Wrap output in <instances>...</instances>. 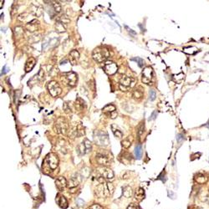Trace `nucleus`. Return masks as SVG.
Returning a JSON list of instances; mask_svg holds the SVG:
<instances>
[{
	"label": "nucleus",
	"instance_id": "12",
	"mask_svg": "<svg viewBox=\"0 0 209 209\" xmlns=\"http://www.w3.org/2000/svg\"><path fill=\"white\" fill-rule=\"evenodd\" d=\"M135 84V79H133L131 77H128L126 75H122L120 79V84L124 86L125 88H129L131 86H133Z\"/></svg>",
	"mask_w": 209,
	"mask_h": 209
},
{
	"label": "nucleus",
	"instance_id": "41",
	"mask_svg": "<svg viewBox=\"0 0 209 209\" xmlns=\"http://www.w3.org/2000/svg\"><path fill=\"white\" fill-rule=\"evenodd\" d=\"M14 32H15L16 36H20L24 34V29L21 27H16Z\"/></svg>",
	"mask_w": 209,
	"mask_h": 209
},
{
	"label": "nucleus",
	"instance_id": "29",
	"mask_svg": "<svg viewBox=\"0 0 209 209\" xmlns=\"http://www.w3.org/2000/svg\"><path fill=\"white\" fill-rule=\"evenodd\" d=\"M84 105H85L84 104V101L81 98H78V99H76V101H75V108L77 110H83L84 108Z\"/></svg>",
	"mask_w": 209,
	"mask_h": 209
},
{
	"label": "nucleus",
	"instance_id": "7",
	"mask_svg": "<svg viewBox=\"0 0 209 209\" xmlns=\"http://www.w3.org/2000/svg\"><path fill=\"white\" fill-rule=\"evenodd\" d=\"M44 162L50 169L54 170V169L57 168L58 165H59V158H58V156L55 153H50L46 157Z\"/></svg>",
	"mask_w": 209,
	"mask_h": 209
},
{
	"label": "nucleus",
	"instance_id": "25",
	"mask_svg": "<svg viewBox=\"0 0 209 209\" xmlns=\"http://www.w3.org/2000/svg\"><path fill=\"white\" fill-rule=\"evenodd\" d=\"M79 185V181L78 179L76 178H72L69 179L68 183H67V187L69 189H72V188H76Z\"/></svg>",
	"mask_w": 209,
	"mask_h": 209
},
{
	"label": "nucleus",
	"instance_id": "5",
	"mask_svg": "<svg viewBox=\"0 0 209 209\" xmlns=\"http://www.w3.org/2000/svg\"><path fill=\"white\" fill-rule=\"evenodd\" d=\"M61 79L62 81L64 83V84L68 85L69 87H74L76 82H77V74L74 73V72H66V73H64L61 76Z\"/></svg>",
	"mask_w": 209,
	"mask_h": 209
},
{
	"label": "nucleus",
	"instance_id": "32",
	"mask_svg": "<svg viewBox=\"0 0 209 209\" xmlns=\"http://www.w3.org/2000/svg\"><path fill=\"white\" fill-rule=\"evenodd\" d=\"M84 144V146H85V149H86V153H88L91 151V148H92V146H91V142L88 140V139H84V141H83Z\"/></svg>",
	"mask_w": 209,
	"mask_h": 209
},
{
	"label": "nucleus",
	"instance_id": "34",
	"mask_svg": "<svg viewBox=\"0 0 209 209\" xmlns=\"http://www.w3.org/2000/svg\"><path fill=\"white\" fill-rule=\"evenodd\" d=\"M28 16H29L28 13H23V14H21L18 16L17 19H18V20L20 21V22H25L27 19H28Z\"/></svg>",
	"mask_w": 209,
	"mask_h": 209
},
{
	"label": "nucleus",
	"instance_id": "15",
	"mask_svg": "<svg viewBox=\"0 0 209 209\" xmlns=\"http://www.w3.org/2000/svg\"><path fill=\"white\" fill-rule=\"evenodd\" d=\"M39 24V22L37 20V19H33L30 22H29L25 25V29H26L28 31L31 32V33H34L37 30V28Z\"/></svg>",
	"mask_w": 209,
	"mask_h": 209
},
{
	"label": "nucleus",
	"instance_id": "10",
	"mask_svg": "<svg viewBox=\"0 0 209 209\" xmlns=\"http://www.w3.org/2000/svg\"><path fill=\"white\" fill-rule=\"evenodd\" d=\"M104 70L105 73L109 75H112L117 72L118 70V66L115 62L113 61H107L105 62L104 65Z\"/></svg>",
	"mask_w": 209,
	"mask_h": 209
},
{
	"label": "nucleus",
	"instance_id": "26",
	"mask_svg": "<svg viewBox=\"0 0 209 209\" xmlns=\"http://www.w3.org/2000/svg\"><path fill=\"white\" fill-rule=\"evenodd\" d=\"M135 157H136V159H141L142 157V154H143V152H142V146L141 145H136V147H135Z\"/></svg>",
	"mask_w": 209,
	"mask_h": 209
},
{
	"label": "nucleus",
	"instance_id": "8",
	"mask_svg": "<svg viewBox=\"0 0 209 209\" xmlns=\"http://www.w3.org/2000/svg\"><path fill=\"white\" fill-rule=\"evenodd\" d=\"M141 80L144 84H149L152 82V78H153V70L152 69L148 66L143 69L142 71V75H141Z\"/></svg>",
	"mask_w": 209,
	"mask_h": 209
},
{
	"label": "nucleus",
	"instance_id": "4",
	"mask_svg": "<svg viewBox=\"0 0 209 209\" xmlns=\"http://www.w3.org/2000/svg\"><path fill=\"white\" fill-rule=\"evenodd\" d=\"M54 129L56 133L58 134H62V135H65L67 133L69 129V125L67 120H65L64 117H59L54 126Z\"/></svg>",
	"mask_w": 209,
	"mask_h": 209
},
{
	"label": "nucleus",
	"instance_id": "23",
	"mask_svg": "<svg viewBox=\"0 0 209 209\" xmlns=\"http://www.w3.org/2000/svg\"><path fill=\"white\" fill-rule=\"evenodd\" d=\"M58 197H59L58 198V203L59 205V207H61L62 208H66L68 207V203H67L66 198L64 196H61V195H59Z\"/></svg>",
	"mask_w": 209,
	"mask_h": 209
},
{
	"label": "nucleus",
	"instance_id": "47",
	"mask_svg": "<svg viewBox=\"0 0 209 209\" xmlns=\"http://www.w3.org/2000/svg\"><path fill=\"white\" fill-rule=\"evenodd\" d=\"M2 70H3V71H2V73H1V75H3V74H4L8 73L9 69L7 68V66H4V67L3 68V69H2Z\"/></svg>",
	"mask_w": 209,
	"mask_h": 209
},
{
	"label": "nucleus",
	"instance_id": "17",
	"mask_svg": "<svg viewBox=\"0 0 209 209\" xmlns=\"http://www.w3.org/2000/svg\"><path fill=\"white\" fill-rule=\"evenodd\" d=\"M36 64V59L34 58H29L28 60L26 61V64H25V72H30L33 68L34 67Z\"/></svg>",
	"mask_w": 209,
	"mask_h": 209
},
{
	"label": "nucleus",
	"instance_id": "20",
	"mask_svg": "<svg viewBox=\"0 0 209 209\" xmlns=\"http://www.w3.org/2000/svg\"><path fill=\"white\" fill-rule=\"evenodd\" d=\"M145 198V192L142 188H138L136 189V193H135V199L136 201L140 202L141 200H143Z\"/></svg>",
	"mask_w": 209,
	"mask_h": 209
},
{
	"label": "nucleus",
	"instance_id": "38",
	"mask_svg": "<svg viewBox=\"0 0 209 209\" xmlns=\"http://www.w3.org/2000/svg\"><path fill=\"white\" fill-rule=\"evenodd\" d=\"M131 60H134V61H136V62H137V64H138V65H139V67H142L143 65H144V60L141 59V58H139V57H136V58H133Z\"/></svg>",
	"mask_w": 209,
	"mask_h": 209
},
{
	"label": "nucleus",
	"instance_id": "28",
	"mask_svg": "<svg viewBox=\"0 0 209 209\" xmlns=\"http://www.w3.org/2000/svg\"><path fill=\"white\" fill-rule=\"evenodd\" d=\"M133 194V191H132V188L131 187H125L123 188V195L124 197H125L126 198H130Z\"/></svg>",
	"mask_w": 209,
	"mask_h": 209
},
{
	"label": "nucleus",
	"instance_id": "36",
	"mask_svg": "<svg viewBox=\"0 0 209 209\" xmlns=\"http://www.w3.org/2000/svg\"><path fill=\"white\" fill-rule=\"evenodd\" d=\"M121 146H122V147H124L125 149H128L131 146V141H129L128 139H125L124 141H121Z\"/></svg>",
	"mask_w": 209,
	"mask_h": 209
},
{
	"label": "nucleus",
	"instance_id": "19",
	"mask_svg": "<svg viewBox=\"0 0 209 209\" xmlns=\"http://www.w3.org/2000/svg\"><path fill=\"white\" fill-rule=\"evenodd\" d=\"M132 96H133V98L136 99V100H140V99H142V97H143V90L141 89V87L133 90Z\"/></svg>",
	"mask_w": 209,
	"mask_h": 209
},
{
	"label": "nucleus",
	"instance_id": "39",
	"mask_svg": "<svg viewBox=\"0 0 209 209\" xmlns=\"http://www.w3.org/2000/svg\"><path fill=\"white\" fill-rule=\"evenodd\" d=\"M144 130H145V125H144L143 123H141V125H140V126L138 127V130H137V134H138V136H142L143 133H144Z\"/></svg>",
	"mask_w": 209,
	"mask_h": 209
},
{
	"label": "nucleus",
	"instance_id": "44",
	"mask_svg": "<svg viewBox=\"0 0 209 209\" xmlns=\"http://www.w3.org/2000/svg\"><path fill=\"white\" fill-rule=\"evenodd\" d=\"M57 42H58L57 39H50V41H49V46H54V45H56Z\"/></svg>",
	"mask_w": 209,
	"mask_h": 209
},
{
	"label": "nucleus",
	"instance_id": "35",
	"mask_svg": "<svg viewBox=\"0 0 209 209\" xmlns=\"http://www.w3.org/2000/svg\"><path fill=\"white\" fill-rule=\"evenodd\" d=\"M89 173H90V171L88 167H84L83 170L81 171V176L84 178H87L89 176Z\"/></svg>",
	"mask_w": 209,
	"mask_h": 209
},
{
	"label": "nucleus",
	"instance_id": "18",
	"mask_svg": "<svg viewBox=\"0 0 209 209\" xmlns=\"http://www.w3.org/2000/svg\"><path fill=\"white\" fill-rule=\"evenodd\" d=\"M30 11H31L32 14H34L36 17H40L43 14V9L40 6L32 4L31 8H30Z\"/></svg>",
	"mask_w": 209,
	"mask_h": 209
},
{
	"label": "nucleus",
	"instance_id": "46",
	"mask_svg": "<svg viewBox=\"0 0 209 209\" xmlns=\"http://www.w3.org/2000/svg\"><path fill=\"white\" fill-rule=\"evenodd\" d=\"M157 115V110H155L153 113H152V116H151V118L149 119V120H155L156 119V116Z\"/></svg>",
	"mask_w": 209,
	"mask_h": 209
},
{
	"label": "nucleus",
	"instance_id": "33",
	"mask_svg": "<svg viewBox=\"0 0 209 209\" xmlns=\"http://www.w3.org/2000/svg\"><path fill=\"white\" fill-rule=\"evenodd\" d=\"M53 3H54V4H53V8H54V11H55L56 13H60V12H61V5H60L59 2L54 1V2H53Z\"/></svg>",
	"mask_w": 209,
	"mask_h": 209
},
{
	"label": "nucleus",
	"instance_id": "16",
	"mask_svg": "<svg viewBox=\"0 0 209 209\" xmlns=\"http://www.w3.org/2000/svg\"><path fill=\"white\" fill-rule=\"evenodd\" d=\"M55 184H56V187L59 191H63L64 188L67 186V182H66V179L64 177H59L55 180Z\"/></svg>",
	"mask_w": 209,
	"mask_h": 209
},
{
	"label": "nucleus",
	"instance_id": "30",
	"mask_svg": "<svg viewBox=\"0 0 209 209\" xmlns=\"http://www.w3.org/2000/svg\"><path fill=\"white\" fill-rule=\"evenodd\" d=\"M77 152L79 154V156H83L84 154H86V149H85V146H84L83 141L77 147Z\"/></svg>",
	"mask_w": 209,
	"mask_h": 209
},
{
	"label": "nucleus",
	"instance_id": "13",
	"mask_svg": "<svg viewBox=\"0 0 209 209\" xmlns=\"http://www.w3.org/2000/svg\"><path fill=\"white\" fill-rule=\"evenodd\" d=\"M44 79V72L43 69H40L39 71V73L37 74H35V75L33 77V79H31L29 81V85H30L31 83H33V82H34V84H36L37 82L43 81Z\"/></svg>",
	"mask_w": 209,
	"mask_h": 209
},
{
	"label": "nucleus",
	"instance_id": "40",
	"mask_svg": "<svg viewBox=\"0 0 209 209\" xmlns=\"http://www.w3.org/2000/svg\"><path fill=\"white\" fill-rule=\"evenodd\" d=\"M196 181L200 184H202V183H204L207 181V178H206V177H204L203 175H199L198 177L196 178Z\"/></svg>",
	"mask_w": 209,
	"mask_h": 209
},
{
	"label": "nucleus",
	"instance_id": "43",
	"mask_svg": "<svg viewBox=\"0 0 209 209\" xmlns=\"http://www.w3.org/2000/svg\"><path fill=\"white\" fill-rule=\"evenodd\" d=\"M88 209H103V208L101 206H99V204H93Z\"/></svg>",
	"mask_w": 209,
	"mask_h": 209
},
{
	"label": "nucleus",
	"instance_id": "31",
	"mask_svg": "<svg viewBox=\"0 0 209 209\" xmlns=\"http://www.w3.org/2000/svg\"><path fill=\"white\" fill-rule=\"evenodd\" d=\"M120 156H123V161H122V162H124L125 164H129L130 162H131V154H129V153H127V152H124V153H122Z\"/></svg>",
	"mask_w": 209,
	"mask_h": 209
},
{
	"label": "nucleus",
	"instance_id": "1",
	"mask_svg": "<svg viewBox=\"0 0 209 209\" xmlns=\"http://www.w3.org/2000/svg\"><path fill=\"white\" fill-rule=\"evenodd\" d=\"M114 193V186L110 183L99 184L95 189V194L99 198H108Z\"/></svg>",
	"mask_w": 209,
	"mask_h": 209
},
{
	"label": "nucleus",
	"instance_id": "45",
	"mask_svg": "<svg viewBox=\"0 0 209 209\" xmlns=\"http://www.w3.org/2000/svg\"><path fill=\"white\" fill-rule=\"evenodd\" d=\"M127 209H141V208H139L138 206H136V205H134V204H131V205H130L128 208H127Z\"/></svg>",
	"mask_w": 209,
	"mask_h": 209
},
{
	"label": "nucleus",
	"instance_id": "22",
	"mask_svg": "<svg viewBox=\"0 0 209 209\" xmlns=\"http://www.w3.org/2000/svg\"><path fill=\"white\" fill-rule=\"evenodd\" d=\"M115 111V106L113 104H107L106 106H104L103 108V112L105 113L106 115L110 116L112 113H114Z\"/></svg>",
	"mask_w": 209,
	"mask_h": 209
},
{
	"label": "nucleus",
	"instance_id": "21",
	"mask_svg": "<svg viewBox=\"0 0 209 209\" xmlns=\"http://www.w3.org/2000/svg\"><path fill=\"white\" fill-rule=\"evenodd\" d=\"M66 28H67V27L65 26L61 21H56V23H55V29H56V31H57L58 33H64V32H65Z\"/></svg>",
	"mask_w": 209,
	"mask_h": 209
},
{
	"label": "nucleus",
	"instance_id": "2",
	"mask_svg": "<svg viewBox=\"0 0 209 209\" xmlns=\"http://www.w3.org/2000/svg\"><path fill=\"white\" fill-rule=\"evenodd\" d=\"M110 53L108 49L104 47H98L94 49L92 53V58L94 59V61L98 63L104 62L108 58L110 57Z\"/></svg>",
	"mask_w": 209,
	"mask_h": 209
},
{
	"label": "nucleus",
	"instance_id": "11",
	"mask_svg": "<svg viewBox=\"0 0 209 209\" xmlns=\"http://www.w3.org/2000/svg\"><path fill=\"white\" fill-rule=\"evenodd\" d=\"M99 173H100V175L105 180L110 181V180H112L114 178V172H113V171L111 169H110V168H108V167H102V168H100L99 169Z\"/></svg>",
	"mask_w": 209,
	"mask_h": 209
},
{
	"label": "nucleus",
	"instance_id": "42",
	"mask_svg": "<svg viewBox=\"0 0 209 209\" xmlns=\"http://www.w3.org/2000/svg\"><path fill=\"white\" fill-rule=\"evenodd\" d=\"M89 86L90 89H92V91L95 90V84H94V82L93 79H91L90 81H89Z\"/></svg>",
	"mask_w": 209,
	"mask_h": 209
},
{
	"label": "nucleus",
	"instance_id": "9",
	"mask_svg": "<svg viewBox=\"0 0 209 209\" xmlns=\"http://www.w3.org/2000/svg\"><path fill=\"white\" fill-rule=\"evenodd\" d=\"M95 158H96V162H98L99 165H101V166H108V165H110V157L106 153L99 152V153L96 154Z\"/></svg>",
	"mask_w": 209,
	"mask_h": 209
},
{
	"label": "nucleus",
	"instance_id": "24",
	"mask_svg": "<svg viewBox=\"0 0 209 209\" xmlns=\"http://www.w3.org/2000/svg\"><path fill=\"white\" fill-rule=\"evenodd\" d=\"M111 130H112V132L114 133V135H115V137H117V138H121L122 136H123V133H122V131H120V129L117 127V125H111Z\"/></svg>",
	"mask_w": 209,
	"mask_h": 209
},
{
	"label": "nucleus",
	"instance_id": "27",
	"mask_svg": "<svg viewBox=\"0 0 209 209\" xmlns=\"http://www.w3.org/2000/svg\"><path fill=\"white\" fill-rule=\"evenodd\" d=\"M40 39H41V34H36V33H34L33 35L29 36V42L30 44H34V43L39 42Z\"/></svg>",
	"mask_w": 209,
	"mask_h": 209
},
{
	"label": "nucleus",
	"instance_id": "37",
	"mask_svg": "<svg viewBox=\"0 0 209 209\" xmlns=\"http://www.w3.org/2000/svg\"><path fill=\"white\" fill-rule=\"evenodd\" d=\"M156 97H157L156 91L154 89H150V91H149V99H150V100H152V101L155 100Z\"/></svg>",
	"mask_w": 209,
	"mask_h": 209
},
{
	"label": "nucleus",
	"instance_id": "3",
	"mask_svg": "<svg viewBox=\"0 0 209 209\" xmlns=\"http://www.w3.org/2000/svg\"><path fill=\"white\" fill-rule=\"evenodd\" d=\"M94 141L95 144L99 146H107L110 143L107 133L103 131H97L94 132Z\"/></svg>",
	"mask_w": 209,
	"mask_h": 209
},
{
	"label": "nucleus",
	"instance_id": "14",
	"mask_svg": "<svg viewBox=\"0 0 209 209\" xmlns=\"http://www.w3.org/2000/svg\"><path fill=\"white\" fill-rule=\"evenodd\" d=\"M79 59V54L78 50L76 49H73L71 52L69 54V60L71 64H76L78 62Z\"/></svg>",
	"mask_w": 209,
	"mask_h": 209
},
{
	"label": "nucleus",
	"instance_id": "6",
	"mask_svg": "<svg viewBox=\"0 0 209 209\" xmlns=\"http://www.w3.org/2000/svg\"><path fill=\"white\" fill-rule=\"evenodd\" d=\"M47 88L50 95L53 96V97H57V96H59V94L62 93L61 87H60L59 84L56 81H54V80H52V81H50V82L48 83Z\"/></svg>",
	"mask_w": 209,
	"mask_h": 209
}]
</instances>
